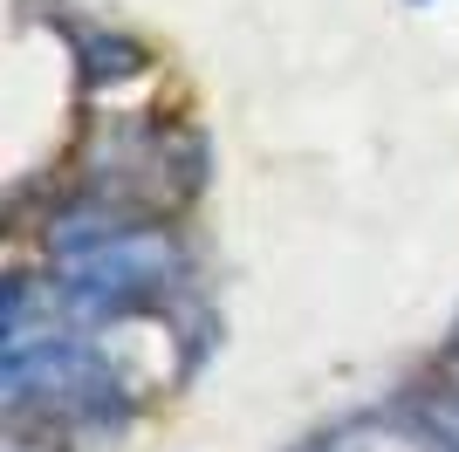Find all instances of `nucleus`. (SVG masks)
Wrapping results in <instances>:
<instances>
[{"label": "nucleus", "mask_w": 459, "mask_h": 452, "mask_svg": "<svg viewBox=\"0 0 459 452\" xmlns=\"http://www.w3.org/2000/svg\"><path fill=\"white\" fill-rule=\"evenodd\" d=\"M0 391L14 439H76V432H117L131 418V391L103 343L82 329L56 295L35 309L28 282L7 295V343H0Z\"/></svg>", "instance_id": "nucleus-1"}, {"label": "nucleus", "mask_w": 459, "mask_h": 452, "mask_svg": "<svg viewBox=\"0 0 459 452\" xmlns=\"http://www.w3.org/2000/svg\"><path fill=\"white\" fill-rule=\"evenodd\" d=\"M308 452H453L419 404H370L308 439Z\"/></svg>", "instance_id": "nucleus-3"}, {"label": "nucleus", "mask_w": 459, "mask_h": 452, "mask_svg": "<svg viewBox=\"0 0 459 452\" xmlns=\"http://www.w3.org/2000/svg\"><path fill=\"white\" fill-rule=\"evenodd\" d=\"M48 254H56L48 295H56L76 322L165 316L172 295L192 282V254L172 233V220L96 206V199H82L76 213H62V226L48 233Z\"/></svg>", "instance_id": "nucleus-2"}, {"label": "nucleus", "mask_w": 459, "mask_h": 452, "mask_svg": "<svg viewBox=\"0 0 459 452\" xmlns=\"http://www.w3.org/2000/svg\"><path fill=\"white\" fill-rule=\"evenodd\" d=\"M446 384H459V336H453V357H446Z\"/></svg>", "instance_id": "nucleus-5"}, {"label": "nucleus", "mask_w": 459, "mask_h": 452, "mask_svg": "<svg viewBox=\"0 0 459 452\" xmlns=\"http://www.w3.org/2000/svg\"><path fill=\"white\" fill-rule=\"evenodd\" d=\"M419 412L432 418V425H439V439L459 452V384H446V377H439V391H425V404H419Z\"/></svg>", "instance_id": "nucleus-4"}]
</instances>
